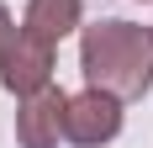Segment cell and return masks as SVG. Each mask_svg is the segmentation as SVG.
<instances>
[{"label": "cell", "mask_w": 153, "mask_h": 148, "mask_svg": "<svg viewBox=\"0 0 153 148\" xmlns=\"http://www.w3.org/2000/svg\"><path fill=\"white\" fill-rule=\"evenodd\" d=\"M79 69L85 85L116 101H137L153 90V37L132 21H95L79 37Z\"/></svg>", "instance_id": "obj_1"}, {"label": "cell", "mask_w": 153, "mask_h": 148, "mask_svg": "<svg viewBox=\"0 0 153 148\" xmlns=\"http://www.w3.org/2000/svg\"><path fill=\"white\" fill-rule=\"evenodd\" d=\"M116 132H122V101L116 95H106V90H95V85H85L79 95H69V106H63V138L69 143L100 148Z\"/></svg>", "instance_id": "obj_2"}, {"label": "cell", "mask_w": 153, "mask_h": 148, "mask_svg": "<svg viewBox=\"0 0 153 148\" xmlns=\"http://www.w3.org/2000/svg\"><path fill=\"white\" fill-rule=\"evenodd\" d=\"M0 85L11 90L16 101H21V95H37L42 85H53V43L21 27V32L11 37V48H5V64H0Z\"/></svg>", "instance_id": "obj_3"}, {"label": "cell", "mask_w": 153, "mask_h": 148, "mask_svg": "<svg viewBox=\"0 0 153 148\" xmlns=\"http://www.w3.org/2000/svg\"><path fill=\"white\" fill-rule=\"evenodd\" d=\"M63 95L58 85H42L37 95H21V111H16V143L21 148H58L63 138Z\"/></svg>", "instance_id": "obj_4"}, {"label": "cell", "mask_w": 153, "mask_h": 148, "mask_svg": "<svg viewBox=\"0 0 153 148\" xmlns=\"http://www.w3.org/2000/svg\"><path fill=\"white\" fill-rule=\"evenodd\" d=\"M79 16H85L79 0H27V21L21 27L37 32V37H48V43H63L79 27Z\"/></svg>", "instance_id": "obj_5"}, {"label": "cell", "mask_w": 153, "mask_h": 148, "mask_svg": "<svg viewBox=\"0 0 153 148\" xmlns=\"http://www.w3.org/2000/svg\"><path fill=\"white\" fill-rule=\"evenodd\" d=\"M11 37H16V21H11V11L0 5V64H5V48H11Z\"/></svg>", "instance_id": "obj_6"}, {"label": "cell", "mask_w": 153, "mask_h": 148, "mask_svg": "<svg viewBox=\"0 0 153 148\" xmlns=\"http://www.w3.org/2000/svg\"><path fill=\"white\" fill-rule=\"evenodd\" d=\"M148 37H153V27H148Z\"/></svg>", "instance_id": "obj_7"}]
</instances>
